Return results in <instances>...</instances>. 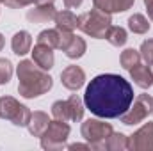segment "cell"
<instances>
[{
	"label": "cell",
	"instance_id": "15",
	"mask_svg": "<svg viewBox=\"0 0 153 151\" xmlns=\"http://www.w3.org/2000/svg\"><path fill=\"white\" fill-rule=\"evenodd\" d=\"M130 76H132V80L141 89H148V87L153 85V75H152V71H150V68L148 66H143L141 62L130 70Z\"/></svg>",
	"mask_w": 153,
	"mask_h": 151
},
{
	"label": "cell",
	"instance_id": "6",
	"mask_svg": "<svg viewBox=\"0 0 153 151\" xmlns=\"http://www.w3.org/2000/svg\"><path fill=\"white\" fill-rule=\"evenodd\" d=\"M70 137V124L64 121H50L45 133L41 135V148L43 150H61L64 148L66 139Z\"/></svg>",
	"mask_w": 153,
	"mask_h": 151
},
{
	"label": "cell",
	"instance_id": "10",
	"mask_svg": "<svg viewBox=\"0 0 153 151\" xmlns=\"http://www.w3.org/2000/svg\"><path fill=\"white\" fill-rule=\"evenodd\" d=\"M61 82H62V85L66 89L78 91L85 82V73H84V70L80 66H68L61 73Z\"/></svg>",
	"mask_w": 153,
	"mask_h": 151
},
{
	"label": "cell",
	"instance_id": "25",
	"mask_svg": "<svg viewBox=\"0 0 153 151\" xmlns=\"http://www.w3.org/2000/svg\"><path fill=\"white\" fill-rule=\"evenodd\" d=\"M13 76V64L9 59H0V84H9Z\"/></svg>",
	"mask_w": 153,
	"mask_h": 151
},
{
	"label": "cell",
	"instance_id": "13",
	"mask_svg": "<svg viewBox=\"0 0 153 151\" xmlns=\"http://www.w3.org/2000/svg\"><path fill=\"white\" fill-rule=\"evenodd\" d=\"M135 0H93L94 7L105 11V13H125L134 5Z\"/></svg>",
	"mask_w": 153,
	"mask_h": 151
},
{
	"label": "cell",
	"instance_id": "22",
	"mask_svg": "<svg viewBox=\"0 0 153 151\" xmlns=\"http://www.w3.org/2000/svg\"><path fill=\"white\" fill-rule=\"evenodd\" d=\"M119 62H121V66H123L125 70L130 71L134 66H137V64L141 62V53H139L137 50H134V48H126V50L121 53Z\"/></svg>",
	"mask_w": 153,
	"mask_h": 151
},
{
	"label": "cell",
	"instance_id": "5",
	"mask_svg": "<svg viewBox=\"0 0 153 151\" xmlns=\"http://www.w3.org/2000/svg\"><path fill=\"white\" fill-rule=\"evenodd\" d=\"M32 112L29 110V107L22 105L20 101H16L11 96H2L0 98V117L11 121L14 126H27L30 121Z\"/></svg>",
	"mask_w": 153,
	"mask_h": 151
},
{
	"label": "cell",
	"instance_id": "16",
	"mask_svg": "<svg viewBox=\"0 0 153 151\" xmlns=\"http://www.w3.org/2000/svg\"><path fill=\"white\" fill-rule=\"evenodd\" d=\"M78 27V18L71 11H57L55 14V29L57 30H66V32H73Z\"/></svg>",
	"mask_w": 153,
	"mask_h": 151
},
{
	"label": "cell",
	"instance_id": "27",
	"mask_svg": "<svg viewBox=\"0 0 153 151\" xmlns=\"http://www.w3.org/2000/svg\"><path fill=\"white\" fill-rule=\"evenodd\" d=\"M36 0H4V4L11 9H20V7H25V5H30L34 4Z\"/></svg>",
	"mask_w": 153,
	"mask_h": 151
},
{
	"label": "cell",
	"instance_id": "23",
	"mask_svg": "<svg viewBox=\"0 0 153 151\" xmlns=\"http://www.w3.org/2000/svg\"><path fill=\"white\" fill-rule=\"evenodd\" d=\"M59 38H61V32L57 29H46L38 36V43L46 44L50 48H59Z\"/></svg>",
	"mask_w": 153,
	"mask_h": 151
},
{
	"label": "cell",
	"instance_id": "33",
	"mask_svg": "<svg viewBox=\"0 0 153 151\" xmlns=\"http://www.w3.org/2000/svg\"><path fill=\"white\" fill-rule=\"evenodd\" d=\"M146 66H148V68H150V71H152V75H153V62H148V64H146Z\"/></svg>",
	"mask_w": 153,
	"mask_h": 151
},
{
	"label": "cell",
	"instance_id": "24",
	"mask_svg": "<svg viewBox=\"0 0 153 151\" xmlns=\"http://www.w3.org/2000/svg\"><path fill=\"white\" fill-rule=\"evenodd\" d=\"M52 115H53V119H59V121H64V123H68V121H71L70 119V109H68V101H55L53 105H52Z\"/></svg>",
	"mask_w": 153,
	"mask_h": 151
},
{
	"label": "cell",
	"instance_id": "17",
	"mask_svg": "<svg viewBox=\"0 0 153 151\" xmlns=\"http://www.w3.org/2000/svg\"><path fill=\"white\" fill-rule=\"evenodd\" d=\"M48 123H50L48 114L38 110V112H32L30 121H29V124H27V128H29L30 135H34V137H41V135L45 133V130H46Z\"/></svg>",
	"mask_w": 153,
	"mask_h": 151
},
{
	"label": "cell",
	"instance_id": "4",
	"mask_svg": "<svg viewBox=\"0 0 153 151\" xmlns=\"http://www.w3.org/2000/svg\"><path fill=\"white\" fill-rule=\"evenodd\" d=\"M82 137L91 144L93 150H105V142L112 133V126L100 119H87L80 126Z\"/></svg>",
	"mask_w": 153,
	"mask_h": 151
},
{
	"label": "cell",
	"instance_id": "8",
	"mask_svg": "<svg viewBox=\"0 0 153 151\" xmlns=\"http://www.w3.org/2000/svg\"><path fill=\"white\" fill-rule=\"evenodd\" d=\"M61 32V38H59V50H62L66 53V57L70 59H80L85 50H87V44L82 38L75 36L73 32H66V30H59Z\"/></svg>",
	"mask_w": 153,
	"mask_h": 151
},
{
	"label": "cell",
	"instance_id": "9",
	"mask_svg": "<svg viewBox=\"0 0 153 151\" xmlns=\"http://www.w3.org/2000/svg\"><path fill=\"white\" fill-rule=\"evenodd\" d=\"M128 150L153 151V121L144 123L134 135L128 137Z\"/></svg>",
	"mask_w": 153,
	"mask_h": 151
},
{
	"label": "cell",
	"instance_id": "34",
	"mask_svg": "<svg viewBox=\"0 0 153 151\" xmlns=\"http://www.w3.org/2000/svg\"><path fill=\"white\" fill-rule=\"evenodd\" d=\"M0 4H4V0H0Z\"/></svg>",
	"mask_w": 153,
	"mask_h": 151
},
{
	"label": "cell",
	"instance_id": "2",
	"mask_svg": "<svg viewBox=\"0 0 153 151\" xmlns=\"http://www.w3.org/2000/svg\"><path fill=\"white\" fill-rule=\"evenodd\" d=\"M18 93L23 98H38L48 93L53 85V80L45 70H41L34 61H22L18 64Z\"/></svg>",
	"mask_w": 153,
	"mask_h": 151
},
{
	"label": "cell",
	"instance_id": "18",
	"mask_svg": "<svg viewBox=\"0 0 153 151\" xmlns=\"http://www.w3.org/2000/svg\"><path fill=\"white\" fill-rule=\"evenodd\" d=\"M68 109H70V119L73 123H78L82 117H84V100L78 96V94H71L68 100Z\"/></svg>",
	"mask_w": 153,
	"mask_h": 151
},
{
	"label": "cell",
	"instance_id": "3",
	"mask_svg": "<svg viewBox=\"0 0 153 151\" xmlns=\"http://www.w3.org/2000/svg\"><path fill=\"white\" fill-rule=\"evenodd\" d=\"M111 25H112L111 13H105L98 7H93L91 11L78 16V29L94 39H105V34L111 29Z\"/></svg>",
	"mask_w": 153,
	"mask_h": 151
},
{
	"label": "cell",
	"instance_id": "28",
	"mask_svg": "<svg viewBox=\"0 0 153 151\" xmlns=\"http://www.w3.org/2000/svg\"><path fill=\"white\" fill-rule=\"evenodd\" d=\"M82 2L84 0H64V5H66V9H76L82 5Z\"/></svg>",
	"mask_w": 153,
	"mask_h": 151
},
{
	"label": "cell",
	"instance_id": "30",
	"mask_svg": "<svg viewBox=\"0 0 153 151\" xmlns=\"http://www.w3.org/2000/svg\"><path fill=\"white\" fill-rule=\"evenodd\" d=\"M68 150H91V144H70Z\"/></svg>",
	"mask_w": 153,
	"mask_h": 151
},
{
	"label": "cell",
	"instance_id": "26",
	"mask_svg": "<svg viewBox=\"0 0 153 151\" xmlns=\"http://www.w3.org/2000/svg\"><path fill=\"white\" fill-rule=\"evenodd\" d=\"M139 53H141V59L146 61V64H148V62H153V39H146V41L141 44Z\"/></svg>",
	"mask_w": 153,
	"mask_h": 151
},
{
	"label": "cell",
	"instance_id": "21",
	"mask_svg": "<svg viewBox=\"0 0 153 151\" xmlns=\"http://www.w3.org/2000/svg\"><path fill=\"white\" fill-rule=\"evenodd\" d=\"M105 39H107L112 46H123L128 38H126V30H125L123 27H114V25H111V29H109L107 34H105Z\"/></svg>",
	"mask_w": 153,
	"mask_h": 151
},
{
	"label": "cell",
	"instance_id": "29",
	"mask_svg": "<svg viewBox=\"0 0 153 151\" xmlns=\"http://www.w3.org/2000/svg\"><path fill=\"white\" fill-rule=\"evenodd\" d=\"M144 5H146V11H148V16L153 21V0H144Z\"/></svg>",
	"mask_w": 153,
	"mask_h": 151
},
{
	"label": "cell",
	"instance_id": "19",
	"mask_svg": "<svg viewBox=\"0 0 153 151\" xmlns=\"http://www.w3.org/2000/svg\"><path fill=\"white\" fill-rule=\"evenodd\" d=\"M128 29H130L134 34H146V32L150 30V21L146 20L144 14L135 13V14H132V16L128 18Z\"/></svg>",
	"mask_w": 153,
	"mask_h": 151
},
{
	"label": "cell",
	"instance_id": "31",
	"mask_svg": "<svg viewBox=\"0 0 153 151\" xmlns=\"http://www.w3.org/2000/svg\"><path fill=\"white\" fill-rule=\"evenodd\" d=\"M55 0H36V4L38 5H52Z\"/></svg>",
	"mask_w": 153,
	"mask_h": 151
},
{
	"label": "cell",
	"instance_id": "11",
	"mask_svg": "<svg viewBox=\"0 0 153 151\" xmlns=\"http://www.w3.org/2000/svg\"><path fill=\"white\" fill-rule=\"evenodd\" d=\"M32 61L38 64L41 70H45V71L52 70V68H53V61H55V57H53V48L38 43V44L34 46V50H32Z\"/></svg>",
	"mask_w": 153,
	"mask_h": 151
},
{
	"label": "cell",
	"instance_id": "14",
	"mask_svg": "<svg viewBox=\"0 0 153 151\" xmlns=\"http://www.w3.org/2000/svg\"><path fill=\"white\" fill-rule=\"evenodd\" d=\"M11 48H13V52L16 53V55H25V53H29L30 52V48H32V38H30V34L27 32V30H20V32H16L14 36H13V41H11Z\"/></svg>",
	"mask_w": 153,
	"mask_h": 151
},
{
	"label": "cell",
	"instance_id": "12",
	"mask_svg": "<svg viewBox=\"0 0 153 151\" xmlns=\"http://www.w3.org/2000/svg\"><path fill=\"white\" fill-rule=\"evenodd\" d=\"M55 14H57V11H55L53 4L52 5H36L34 9H30L27 13V20L30 23H46L50 20H55Z\"/></svg>",
	"mask_w": 153,
	"mask_h": 151
},
{
	"label": "cell",
	"instance_id": "1",
	"mask_svg": "<svg viewBox=\"0 0 153 151\" xmlns=\"http://www.w3.org/2000/svg\"><path fill=\"white\" fill-rule=\"evenodd\" d=\"M134 89L128 80L114 73L94 76L84 93V105L103 119H116L130 109Z\"/></svg>",
	"mask_w": 153,
	"mask_h": 151
},
{
	"label": "cell",
	"instance_id": "20",
	"mask_svg": "<svg viewBox=\"0 0 153 151\" xmlns=\"http://www.w3.org/2000/svg\"><path fill=\"white\" fill-rule=\"evenodd\" d=\"M105 150H111V151H123V150H128V137L123 135V133H116L112 132L105 142Z\"/></svg>",
	"mask_w": 153,
	"mask_h": 151
},
{
	"label": "cell",
	"instance_id": "32",
	"mask_svg": "<svg viewBox=\"0 0 153 151\" xmlns=\"http://www.w3.org/2000/svg\"><path fill=\"white\" fill-rule=\"evenodd\" d=\"M2 48H4V36L0 34V50H2Z\"/></svg>",
	"mask_w": 153,
	"mask_h": 151
},
{
	"label": "cell",
	"instance_id": "7",
	"mask_svg": "<svg viewBox=\"0 0 153 151\" xmlns=\"http://www.w3.org/2000/svg\"><path fill=\"white\" fill-rule=\"evenodd\" d=\"M132 103L134 105H130V109L119 117V121L126 126L143 123L148 115L153 114V96H150V94H139L137 98H134Z\"/></svg>",
	"mask_w": 153,
	"mask_h": 151
}]
</instances>
